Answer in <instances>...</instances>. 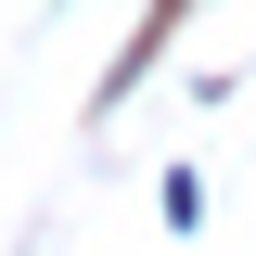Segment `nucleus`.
<instances>
[{"label": "nucleus", "instance_id": "nucleus-1", "mask_svg": "<svg viewBox=\"0 0 256 256\" xmlns=\"http://www.w3.org/2000/svg\"><path fill=\"white\" fill-rule=\"evenodd\" d=\"M166 26H180V0H166Z\"/></svg>", "mask_w": 256, "mask_h": 256}]
</instances>
